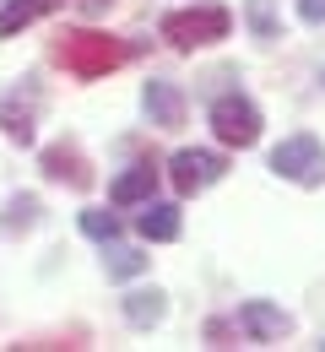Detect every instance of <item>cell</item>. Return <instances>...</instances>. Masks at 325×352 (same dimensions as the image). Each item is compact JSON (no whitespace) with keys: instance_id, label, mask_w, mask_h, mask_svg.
<instances>
[{"instance_id":"obj_5","label":"cell","mask_w":325,"mask_h":352,"mask_svg":"<svg viewBox=\"0 0 325 352\" xmlns=\"http://www.w3.org/2000/svg\"><path fill=\"white\" fill-rule=\"evenodd\" d=\"M223 174H228V163H223L217 152H201V146L174 152V163H168V179H174V190H179V195H195V190L217 184Z\"/></svg>"},{"instance_id":"obj_20","label":"cell","mask_w":325,"mask_h":352,"mask_svg":"<svg viewBox=\"0 0 325 352\" xmlns=\"http://www.w3.org/2000/svg\"><path fill=\"white\" fill-rule=\"evenodd\" d=\"M93 6H103V0H93Z\"/></svg>"},{"instance_id":"obj_19","label":"cell","mask_w":325,"mask_h":352,"mask_svg":"<svg viewBox=\"0 0 325 352\" xmlns=\"http://www.w3.org/2000/svg\"><path fill=\"white\" fill-rule=\"evenodd\" d=\"M206 336H212V347H228V320H212V325H206Z\"/></svg>"},{"instance_id":"obj_15","label":"cell","mask_w":325,"mask_h":352,"mask_svg":"<svg viewBox=\"0 0 325 352\" xmlns=\"http://www.w3.org/2000/svg\"><path fill=\"white\" fill-rule=\"evenodd\" d=\"M38 212H44V206H38V195H11V201H5L0 228H5V233H27V228L38 222Z\"/></svg>"},{"instance_id":"obj_18","label":"cell","mask_w":325,"mask_h":352,"mask_svg":"<svg viewBox=\"0 0 325 352\" xmlns=\"http://www.w3.org/2000/svg\"><path fill=\"white\" fill-rule=\"evenodd\" d=\"M298 16L304 22H325V0H298Z\"/></svg>"},{"instance_id":"obj_12","label":"cell","mask_w":325,"mask_h":352,"mask_svg":"<svg viewBox=\"0 0 325 352\" xmlns=\"http://www.w3.org/2000/svg\"><path fill=\"white\" fill-rule=\"evenodd\" d=\"M49 11H54V0H5L0 6V38H16L22 28H33Z\"/></svg>"},{"instance_id":"obj_3","label":"cell","mask_w":325,"mask_h":352,"mask_svg":"<svg viewBox=\"0 0 325 352\" xmlns=\"http://www.w3.org/2000/svg\"><path fill=\"white\" fill-rule=\"evenodd\" d=\"M271 174L287 184H304V190H320L325 184V146L315 135H287L271 146Z\"/></svg>"},{"instance_id":"obj_4","label":"cell","mask_w":325,"mask_h":352,"mask_svg":"<svg viewBox=\"0 0 325 352\" xmlns=\"http://www.w3.org/2000/svg\"><path fill=\"white\" fill-rule=\"evenodd\" d=\"M212 131H217L223 146H255V141H260V109H255L249 98L228 92V98L212 103Z\"/></svg>"},{"instance_id":"obj_17","label":"cell","mask_w":325,"mask_h":352,"mask_svg":"<svg viewBox=\"0 0 325 352\" xmlns=\"http://www.w3.org/2000/svg\"><path fill=\"white\" fill-rule=\"evenodd\" d=\"M249 22L260 38H277V22H271V0H249Z\"/></svg>"},{"instance_id":"obj_16","label":"cell","mask_w":325,"mask_h":352,"mask_svg":"<svg viewBox=\"0 0 325 352\" xmlns=\"http://www.w3.org/2000/svg\"><path fill=\"white\" fill-rule=\"evenodd\" d=\"M82 233L98 239V244H109V239L120 233V217H114V212H82Z\"/></svg>"},{"instance_id":"obj_2","label":"cell","mask_w":325,"mask_h":352,"mask_svg":"<svg viewBox=\"0 0 325 352\" xmlns=\"http://www.w3.org/2000/svg\"><path fill=\"white\" fill-rule=\"evenodd\" d=\"M228 28H233V16L223 11V6H195V11H168L163 22H157V33L168 38L174 49H206V44H217V38H228Z\"/></svg>"},{"instance_id":"obj_13","label":"cell","mask_w":325,"mask_h":352,"mask_svg":"<svg viewBox=\"0 0 325 352\" xmlns=\"http://www.w3.org/2000/svg\"><path fill=\"white\" fill-rule=\"evenodd\" d=\"M103 271H109L114 282H131V276L146 271V255L131 250V244H114V239H109V244H103Z\"/></svg>"},{"instance_id":"obj_14","label":"cell","mask_w":325,"mask_h":352,"mask_svg":"<svg viewBox=\"0 0 325 352\" xmlns=\"http://www.w3.org/2000/svg\"><path fill=\"white\" fill-rule=\"evenodd\" d=\"M0 131L11 135V141H22V146H33V109H22L16 98L0 92Z\"/></svg>"},{"instance_id":"obj_9","label":"cell","mask_w":325,"mask_h":352,"mask_svg":"<svg viewBox=\"0 0 325 352\" xmlns=\"http://www.w3.org/2000/svg\"><path fill=\"white\" fill-rule=\"evenodd\" d=\"M141 239H152V244H174L179 239V206H168V201H141Z\"/></svg>"},{"instance_id":"obj_10","label":"cell","mask_w":325,"mask_h":352,"mask_svg":"<svg viewBox=\"0 0 325 352\" xmlns=\"http://www.w3.org/2000/svg\"><path fill=\"white\" fill-rule=\"evenodd\" d=\"M152 190H157V168L152 163H136L131 174H120L114 179V206H141V201H152Z\"/></svg>"},{"instance_id":"obj_8","label":"cell","mask_w":325,"mask_h":352,"mask_svg":"<svg viewBox=\"0 0 325 352\" xmlns=\"http://www.w3.org/2000/svg\"><path fill=\"white\" fill-rule=\"evenodd\" d=\"M238 325L249 331V342H282V336L293 331V320H287L277 304H266V298H249V304L238 309Z\"/></svg>"},{"instance_id":"obj_1","label":"cell","mask_w":325,"mask_h":352,"mask_svg":"<svg viewBox=\"0 0 325 352\" xmlns=\"http://www.w3.org/2000/svg\"><path fill=\"white\" fill-rule=\"evenodd\" d=\"M125 54H131V49L120 44V38L93 33V28H82V33H65V38H60V65H65L71 76H82V82H98V76L120 71V65H125Z\"/></svg>"},{"instance_id":"obj_6","label":"cell","mask_w":325,"mask_h":352,"mask_svg":"<svg viewBox=\"0 0 325 352\" xmlns=\"http://www.w3.org/2000/svg\"><path fill=\"white\" fill-rule=\"evenodd\" d=\"M44 174L54 179V184H71V190H87L93 184V168H87V157H82V146L76 141H54V146H44Z\"/></svg>"},{"instance_id":"obj_11","label":"cell","mask_w":325,"mask_h":352,"mask_svg":"<svg viewBox=\"0 0 325 352\" xmlns=\"http://www.w3.org/2000/svg\"><path fill=\"white\" fill-rule=\"evenodd\" d=\"M163 314H168V298H163L157 287H136V293H125V320H131V325L152 331V325H163Z\"/></svg>"},{"instance_id":"obj_7","label":"cell","mask_w":325,"mask_h":352,"mask_svg":"<svg viewBox=\"0 0 325 352\" xmlns=\"http://www.w3.org/2000/svg\"><path fill=\"white\" fill-rule=\"evenodd\" d=\"M141 109H146V120L157 131H179L185 125V92L174 87V82H146L141 87Z\"/></svg>"}]
</instances>
